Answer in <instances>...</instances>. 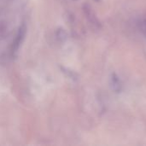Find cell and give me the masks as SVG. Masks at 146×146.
I'll use <instances>...</instances> for the list:
<instances>
[{"instance_id":"obj_1","label":"cell","mask_w":146,"mask_h":146,"mask_svg":"<svg viewBox=\"0 0 146 146\" xmlns=\"http://www.w3.org/2000/svg\"><path fill=\"white\" fill-rule=\"evenodd\" d=\"M25 33H26V28L25 27H20L17 34H16V37L15 38L14 41H13V44H12V48H11V51L12 53H15V51H17V50L19 49V46H20V44L21 43L22 39L24 38V36H25Z\"/></svg>"},{"instance_id":"obj_2","label":"cell","mask_w":146,"mask_h":146,"mask_svg":"<svg viewBox=\"0 0 146 146\" xmlns=\"http://www.w3.org/2000/svg\"><path fill=\"white\" fill-rule=\"evenodd\" d=\"M139 26L142 33L146 37V15L140 17L139 21Z\"/></svg>"}]
</instances>
